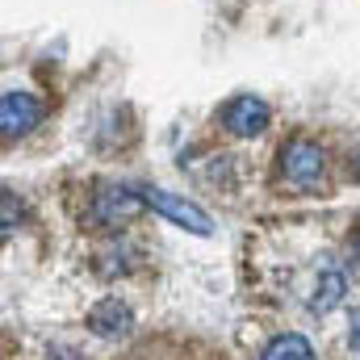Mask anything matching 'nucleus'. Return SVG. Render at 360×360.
Wrapping results in <instances>:
<instances>
[{"mask_svg": "<svg viewBox=\"0 0 360 360\" xmlns=\"http://www.w3.org/2000/svg\"><path fill=\"white\" fill-rule=\"evenodd\" d=\"M143 188H126V184H105L101 193H92V222L96 226H122L134 214H143Z\"/></svg>", "mask_w": 360, "mask_h": 360, "instance_id": "1", "label": "nucleus"}, {"mask_svg": "<svg viewBox=\"0 0 360 360\" xmlns=\"http://www.w3.org/2000/svg\"><path fill=\"white\" fill-rule=\"evenodd\" d=\"M323 168H327V160H323V147H319V143H310V139L285 143V151H281V172H285L289 184L310 188V184L323 180Z\"/></svg>", "mask_w": 360, "mask_h": 360, "instance_id": "2", "label": "nucleus"}, {"mask_svg": "<svg viewBox=\"0 0 360 360\" xmlns=\"http://www.w3.org/2000/svg\"><path fill=\"white\" fill-rule=\"evenodd\" d=\"M143 201H147L155 214H164V218L180 222L184 231H193V235H210V231H214L210 214H205L201 205H193V201L176 197V193H164V188H143Z\"/></svg>", "mask_w": 360, "mask_h": 360, "instance_id": "3", "label": "nucleus"}, {"mask_svg": "<svg viewBox=\"0 0 360 360\" xmlns=\"http://www.w3.org/2000/svg\"><path fill=\"white\" fill-rule=\"evenodd\" d=\"M222 126L235 134V139H252V134H260L264 126H269V105L260 101V96H235V101H226V109H222Z\"/></svg>", "mask_w": 360, "mask_h": 360, "instance_id": "4", "label": "nucleus"}, {"mask_svg": "<svg viewBox=\"0 0 360 360\" xmlns=\"http://www.w3.org/2000/svg\"><path fill=\"white\" fill-rule=\"evenodd\" d=\"M38 117H42V109H38V101L30 96V92H4L0 96V134L4 139H21V134H30L34 126H38Z\"/></svg>", "mask_w": 360, "mask_h": 360, "instance_id": "5", "label": "nucleus"}, {"mask_svg": "<svg viewBox=\"0 0 360 360\" xmlns=\"http://www.w3.org/2000/svg\"><path fill=\"white\" fill-rule=\"evenodd\" d=\"M89 327H92V335H101V340H122V335H130L134 314H130L126 302L105 297V302H96V306L89 310Z\"/></svg>", "mask_w": 360, "mask_h": 360, "instance_id": "6", "label": "nucleus"}, {"mask_svg": "<svg viewBox=\"0 0 360 360\" xmlns=\"http://www.w3.org/2000/svg\"><path fill=\"white\" fill-rule=\"evenodd\" d=\"M344 289H348V281H344L340 272H323V276H319V285H314L310 310H314V314H327L331 306H340V302H344Z\"/></svg>", "mask_w": 360, "mask_h": 360, "instance_id": "7", "label": "nucleus"}, {"mask_svg": "<svg viewBox=\"0 0 360 360\" xmlns=\"http://www.w3.org/2000/svg\"><path fill=\"white\" fill-rule=\"evenodd\" d=\"M264 360H314V348L302 335H276L264 348Z\"/></svg>", "mask_w": 360, "mask_h": 360, "instance_id": "8", "label": "nucleus"}, {"mask_svg": "<svg viewBox=\"0 0 360 360\" xmlns=\"http://www.w3.org/2000/svg\"><path fill=\"white\" fill-rule=\"evenodd\" d=\"M0 205H4V226H0V235L8 239V235H13V226H17V214H21V210H17V201H13V188H4V193H0Z\"/></svg>", "mask_w": 360, "mask_h": 360, "instance_id": "9", "label": "nucleus"}, {"mask_svg": "<svg viewBox=\"0 0 360 360\" xmlns=\"http://www.w3.org/2000/svg\"><path fill=\"white\" fill-rule=\"evenodd\" d=\"M348 344L360 352V310H352V327H348Z\"/></svg>", "mask_w": 360, "mask_h": 360, "instance_id": "10", "label": "nucleus"}, {"mask_svg": "<svg viewBox=\"0 0 360 360\" xmlns=\"http://www.w3.org/2000/svg\"><path fill=\"white\" fill-rule=\"evenodd\" d=\"M356 252H360V235H356Z\"/></svg>", "mask_w": 360, "mask_h": 360, "instance_id": "11", "label": "nucleus"}, {"mask_svg": "<svg viewBox=\"0 0 360 360\" xmlns=\"http://www.w3.org/2000/svg\"><path fill=\"white\" fill-rule=\"evenodd\" d=\"M356 160H360V155H356Z\"/></svg>", "mask_w": 360, "mask_h": 360, "instance_id": "12", "label": "nucleus"}]
</instances>
